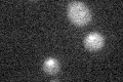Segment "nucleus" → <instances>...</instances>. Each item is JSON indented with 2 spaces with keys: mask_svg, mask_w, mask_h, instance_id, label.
<instances>
[{
  "mask_svg": "<svg viewBox=\"0 0 123 82\" xmlns=\"http://www.w3.org/2000/svg\"><path fill=\"white\" fill-rule=\"evenodd\" d=\"M68 17L74 25L83 27L91 19V14L87 6L82 2H72L68 6Z\"/></svg>",
  "mask_w": 123,
  "mask_h": 82,
  "instance_id": "1",
  "label": "nucleus"
},
{
  "mask_svg": "<svg viewBox=\"0 0 123 82\" xmlns=\"http://www.w3.org/2000/svg\"><path fill=\"white\" fill-rule=\"evenodd\" d=\"M104 44H105V38L97 32H92L88 34L84 38V46H85L86 49L91 50V51L101 49Z\"/></svg>",
  "mask_w": 123,
  "mask_h": 82,
  "instance_id": "2",
  "label": "nucleus"
},
{
  "mask_svg": "<svg viewBox=\"0 0 123 82\" xmlns=\"http://www.w3.org/2000/svg\"><path fill=\"white\" fill-rule=\"evenodd\" d=\"M43 70L48 75H55L60 70V64L55 58L49 57L43 63Z\"/></svg>",
  "mask_w": 123,
  "mask_h": 82,
  "instance_id": "3",
  "label": "nucleus"
}]
</instances>
